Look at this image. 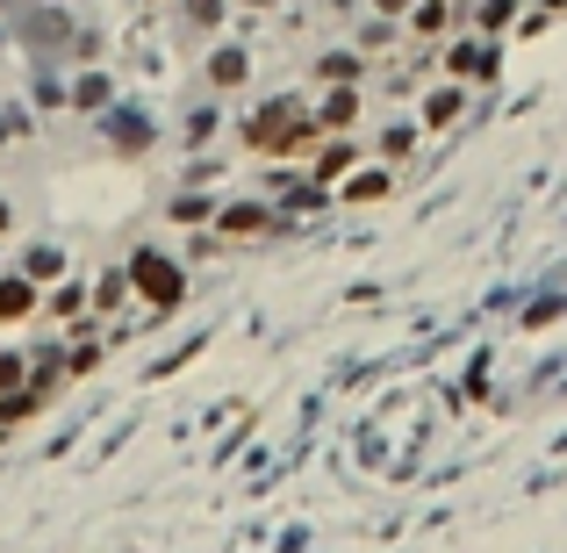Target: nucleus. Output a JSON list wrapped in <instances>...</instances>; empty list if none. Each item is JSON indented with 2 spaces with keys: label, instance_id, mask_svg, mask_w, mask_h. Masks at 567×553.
<instances>
[{
  "label": "nucleus",
  "instance_id": "f03ea898",
  "mask_svg": "<svg viewBox=\"0 0 567 553\" xmlns=\"http://www.w3.org/2000/svg\"><path fill=\"white\" fill-rule=\"evenodd\" d=\"M22 274H29L36 288H51V280L65 274V252H58V244H29V252H22Z\"/></svg>",
  "mask_w": 567,
  "mask_h": 553
},
{
  "label": "nucleus",
  "instance_id": "423d86ee",
  "mask_svg": "<svg viewBox=\"0 0 567 553\" xmlns=\"http://www.w3.org/2000/svg\"><path fill=\"white\" fill-rule=\"evenodd\" d=\"M0 438H8V424H0Z\"/></svg>",
  "mask_w": 567,
  "mask_h": 553
},
{
  "label": "nucleus",
  "instance_id": "39448f33",
  "mask_svg": "<svg viewBox=\"0 0 567 553\" xmlns=\"http://www.w3.org/2000/svg\"><path fill=\"white\" fill-rule=\"evenodd\" d=\"M8 216H15V208H8V202H0V230H8Z\"/></svg>",
  "mask_w": 567,
  "mask_h": 553
},
{
  "label": "nucleus",
  "instance_id": "f257e3e1",
  "mask_svg": "<svg viewBox=\"0 0 567 553\" xmlns=\"http://www.w3.org/2000/svg\"><path fill=\"white\" fill-rule=\"evenodd\" d=\"M44 310V294H36L29 274H0V324H29Z\"/></svg>",
  "mask_w": 567,
  "mask_h": 553
},
{
  "label": "nucleus",
  "instance_id": "7ed1b4c3",
  "mask_svg": "<svg viewBox=\"0 0 567 553\" xmlns=\"http://www.w3.org/2000/svg\"><path fill=\"white\" fill-rule=\"evenodd\" d=\"M137 280H144V294H158V302H172V288H180V280L166 274V260H152V252L137 260Z\"/></svg>",
  "mask_w": 567,
  "mask_h": 553
},
{
  "label": "nucleus",
  "instance_id": "20e7f679",
  "mask_svg": "<svg viewBox=\"0 0 567 553\" xmlns=\"http://www.w3.org/2000/svg\"><path fill=\"white\" fill-rule=\"evenodd\" d=\"M51 316H65V324H72V316H80V288H58L51 294Z\"/></svg>",
  "mask_w": 567,
  "mask_h": 553
}]
</instances>
